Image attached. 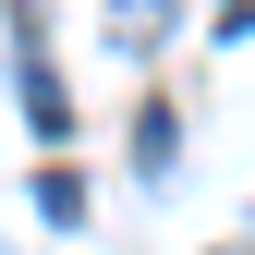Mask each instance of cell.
Returning a JSON list of instances; mask_svg holds the SVG:
<instances>
[{
    "label": "cell",
    "instance_id": "1",
    "mask_svg": "<svg viewBox=\"0 0 255 255\" xmlns=\"http://www.w3.org/2000/svg\"><path fill=\"white\" fill-rule=\"evenodd\" d=\"M24 110H37V134H61V122H73V110H61V73H49V49H24Z\"/></svg>",
    "mask_w": 255,
    "mask_h": 255
},
{
    "label": "cell",
    "instance_id": "2",
    "mask_svg": "<svg viewBox=\"0 0 255 255\" xmlns=\"http://www.w3.org/2000/svg\"><path fill=\"white\" fill-rule=\"evenodd\" d=\"M110 24H122V49H158L170 37V0H110Z\"/></svg>",
    "mask_w": 255,
    "mask_h": 255
},
{
    "label": "cell",
    "instance_id": "3",
    "mask_svg": "<svg viewBox=\"0 0 255 255\" xmlns=\"http://www.w3.org/2000/svg\"><path fill=\"white\" fill-rule=\"evenodd\" d=\"M170 146H182V122L146 98V122H134V158H146V170H170Z\"/></svg>",
    "mask_w": 255,
    "mask_h": 255
},
{
    "label": "cell",
    "instance_id": "4",
    "mask_svg": "<svg viewBox=\"0 0 255 255\" xmlns=\"http://www.w3.org/2000/svg\"><path fill=\"white\" fill-rule=\"evenodd\" d=\"M231 12H243V0H231Z\"/></svg>",
    "mask_w": 255,
    "mask_h": 255
}]
</instances>
